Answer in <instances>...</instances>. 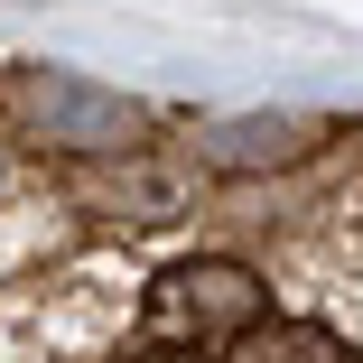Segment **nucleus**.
<instances>
[{"instance_id": "f257e3e1", "label": "nucleus", "mask_w": 363, "mask_h": 363, "mask_svg": "<svg viewBox=\"0 0 363 363\" xmlns=\"http://www.w3.org/2000/svg\"><path fill=\"white\" fill-rule=\"evenodd\" d=\"M0 121L38 150H65V159H140L150 150V112L94 75H65V65H10L0 75Z\"/></svg>"}, {"instance_id": "f03ea898", "label": "nucleus", "mask_w": 363, "mask_h": 363, "mask_svg": "<svg viewBox=\"0 0 363 363\" xmlns=\"http://www.w3.org/2000/svg\"><path fill=\"white\" fill-rule=\"evenodd\" d=\"M326 140H335L326 112H242V121H214L196 140V159L224 177H261V168H308Z\"/></svg>"}, {"instance_id": "7ed1b4c3", "label": "nucleus", "mask_w": 363, "mask_h": 363, "mask_svg": "<svg viewBox=\"0 0 363 363\" xmlns=\"http://www.w3.org/2000/svg\"><path fill=\"white\" fill-rule=\"evenodd\" d=\"M168 308L196 326V335H252V326H270V289H261V270H242V261H224V252H205V261H177L168 279Z\"/></svg>"}, {"instance_id": "20e7f679", "label": "nucleus", "mask_w": 363, "mask_h": 363, "mask_svg": "<svg viewBox=\"0 0 363 363\" xmlns=\"http://www.w3.org/2000/svg\"><path fill=\"white\" fill-rule=\"evenodd\" d=\"M242 363H354V345L317 317H270L242 335Z\"/></svg>"}, {"instance_id": "39448f33", "label": "nucleus", "mask_w": 363, "mask_h": 363, "mask_svg": "<svg viewBox=\"0 0 363 363\" xmlns=\"http://www.w3.org/2000/svg\"><path fill=\"white\" fill-rule=\"evenodd\" d=\"M130 363H205L196 345H150V354H130Z\"/></svg>"}]
</instances>
